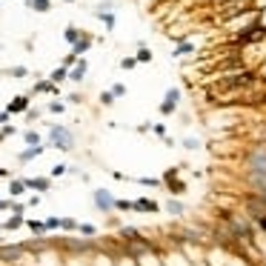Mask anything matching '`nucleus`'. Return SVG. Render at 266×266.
I'll return each instance as SVG.
<instances>
[{
    "mask_svg": "<svg viewBox=\"0 0 266 266\" xmlns=\"http://www.w3.org/2000/svg\"><path fill=\"white\" fill-rule=\"evenodd\" d=\"M92 43H94V40H92V35H86V32H83V37H80L78 43L72 46V52H69V55H75V58L80 60V58H83V55H86L89 49H92Z\"/></svg>",
    "mask_w": 266,
    "mask_h": 266,
    "instance_id": "obj_11",
    "label": "nucleus"
},
{
    "mask_svg": "<svg viewBox=\"0 0 266 266\" xmlns=\"http://www.w3.org/2000/svg\"><path fill=\"white\" fill-rule=\"evenodd\" d=\"M115 266H137V263H135L132 258H126V255H117V258H115Z\"/></svg>",
    "mask_w": 266,
    "mask_h": 266,
    "instance_id": "obj_42",
    "label": "nucleus"
},
{
    "mask_svg": "<svg viewBox=\"0 0 266 266\" xmlns=\"http://www.w3.org/2000/svg\"><path fill=\"white\" fill-rule=\"evenodd\" d=\"M0 180H12V172H9V169H0Z\"/></svg>",
    "mask_w": 266,
    "mask_h": 266,
    "instance_id": "obj_48",
    "label": "nucleus"
},
{
    "mask_svg": "<svg viewBox=\"0 0 266 266\" xmlns=\"http://www.w3.org/2000/svg\"><path fill=\"white\" fill-rule=\"evenodd\" d=\"M198 146H201V140H198V137H183V149L195 152V149H198Z\"/></svg>",
    "mask_w": 266,
    "mask_h": 266,
    "instance_id": "obj_40",
    "label": "nucleus"
},
{
    "mask_svg": "<svg viewBox=\"0 0 266 266\" xmlns=\"http://www.w3.org/2000/svg\"><path fill=\"white\" fill-rule=\"evenodd\" d=\"M66 172H69V166H66V163H55V166H52V178H63Z\"/></svg>",
    "mask_w": 266,
    "mask_h": 266,
    "instance_id": "obj_38",
    "label": "nucleus"
},
{
    "mask_svg": "<svg viewBox=\"0 0 266 266\" xmlns=\"http://www.w3.org/2000/svg\"><path fill=\"white\" fill-rule=\"evenodd\" d=\"M135 66H137L135 55H129V58H123V60H120V69H126V72H132V69H135Z\"/></svg>",
    "mask_w": 266,
    "mask_h": 266,
    "instance_id": "obj_39",
    "label": "nucleus"
},
{
    "mask_svg": "<svg viewBox=\"0 0 266 266\" xmlns=\"http://www.w3.org/2000/svg\"><path fill=\"white\" fill-rule=\"evenodd\" d=\"M20 226H26V217L23 215H12V217H6V223L0 226L3 232H15V229H20Z\"/></svg>",
    "mask_w": 266,
    "mask_h": 266,
    "instance_id": "obj_19",
    "label": "nucleus"
},
{
    "mask_svg": "<svg viewBox=\"0 0 266 266\" xmlns=\"http://www.w3.org/2000/svg\"><path fill=\"white\" fill-rule=\"evenodd\" d=\"M180 98H183V92H180L178 86H169V89H166V94H163V101L175 103V106H180Z\"/></svg>",
    "mask_w": 266,
    "mask_h": 266,
    "instance_id": "obj_23",
    "label": "nucleus"
},
{
    "mask_svg": "<svg viewBox=\"0 0 266 266\" xmlns=\"http://www.w3.org/2000/svg\"><path fill=\"white\" fill-rule=\"evenodd\" d=\"M175 178H180V166H169V169L160 175V183H169V180H175Z\"/></svg>",
    "mask_w": 266,
    "mask_h": 266,
    "instance_id": "obj_27",
    "label": "nucleus"
},
{
    "mask_svg": "<svg viewBox=\"0 0 266 266\" xmlns=\"http://www.w3.org/2000/svg\"><path fill=\"white\" fill-rule=\"evenodd\" d=\"M115 212H132V201H126V198H115Z\"/></svg>",
    "mask_w": 266,
    "mask_h": 266,
    "instance_id": "obj_32",
    "label": "nucleus"
},
{
    "mask_svg": "<svg viewBox=\"0 0 266 266\" xmlns=\"http://www.w3.org/2000/svg\"><path fill=\"white\" fill-rule=\"evenodd\" d=\"M6 75H12V78H26L29 69H26V66H12V69H6Z\"/></svg>",
    "mask_w": 266,
    "mask_h": 266,
    "instance_id": "obj_36",
    "label": "nucleus"
},
{
    "mask_svg": "<svg viewBox=\"0 0 266 266\" xmlns=\"http://www.w3.org/2000/svg\"><path fill=\"white\" fill-rule=\"evenodd\" d=\"M46 112H52V115H63V112H66V103L49 101V103H46Z\"/></svg>",
    "mask_w": 266,
    "mask_h": 266,
    "instance_id": "obj_29",
    "label": "nucleus"
},
{
    "mask_svg": "<svg viewBox=\"0 0 266 266\" xmlns=\"http://www.w3.org/2000/svg\"><path fill=\"white\" fill-rule=\"evenodd\" d=\"M198 52V43L195 40H180V43H175V49H172V60H180V58H189V55H195Z\"/></svg>",
    "mask_w": 266,
    "mask_h": 266,
    "instance_id": "obj_6",
    "label": "nucleus"
},
{
    "mask_svg": "<svg viewBox=\"0 0 266 266\" xmlns=\"http://www.w3.org/2000/svg\"><path fill=\"white\" fill-rule=\"evenodd\" d=\"M158 112H160V115H163V117H169V115H175V112H178V106H175V103H160V106H158Z\"/></svg>",
    "mask_w": 266,
    "mask_h": 266,
    "instance_id": "obj_35",
    "label": "nucleus"
},
{
    "mask_svg": "<svg viewBox=\"0 0 266 266\" xmlns=\"http://www.w3.org/2000/svg\"><path fill=\"white\" fill-rule=\"evenodd\" d=\"M9 117H12V115H9L6 109H3V112H0V126H6V123H9Z\"/></svg>",
    "mask_w": 266,
    "mask_h": 266,
    "instance_id": "obj_47",
    "label": "nucleus"
},
{
    "mask_svg": "<svg viewBox=\"0 0 266 266\" xmlns=\"http://www.w3.org/2000/svg\"><path fill=\"white\" fill-rule=\"evenodd\" d=\"M49 83H55V86H60V83H63V80H69V69H63V66H58V69H55V72L49 75Z\"/></svg>",
    "mask_w": 266,
    "mask_h": 266,
    "instance_id": "obj_22",
    "label": "nucleus"
},
{
    "mask_svg": "<svg viewBox=\"0 0 266 266\" xmlns=\"http://www.w3.org/2000/svg\"><path fill=\"white\" fill-rule=\"evenodd\" d=\"M26 6L35 9V12H49L52 3H49V0H26Z\"/></svg>",
    "mask_w": 266,
    "mask_h": 266,
    "instance_id": "obj_26",
    "label": "nucleus"
},
{
    "mask_svg": "<svg viewBox=\"0 0 266 266\" xmlns=\"http://www.w3.org/2000/svg\"><path fill=\"white\" fill-rule=\"evenodd\" d=\"M35 263L37 266H63V255L58 249H40L35 255Z\"/></svg>",
    "mask_w": 266,
    "mask_h": 266,
    "instance_id": "obj_4",
    "label": "nucleus"
},
{
    "mask_svg": "<svg viewBox=\"0 0 266 266\" xmlns=\"http://www.w3.org/2000/svg\"><path fill=\"white\" fill-rule=\"evenodd\" d=\"M60 229L63 232H78V221H75V217H60Z\"/></svg>",
    "mask_w": 266,
    "mask_h": 266,
    "instance_id": "obj_31",
    "label": "nucleus"
},
{
    "mask_svg": "<svg viewBox=\"0 0 266 266\" xmlns=\"http://www.w3.org/2000/svg\"><path fill=\"white\" fill-rule=\"evenodd\" d=\"M3 140H6V137H3V135H0V143H3Z\"/></svg>",
    "mask_w": 266,
    "mask_h": 266,
    "instance_id": "obj_50",
    "label": "nucleus"
},
{
    "mask_svg": "<svg viewBox=\"0 0 266 266\" xmlns=\"http://www.w3.org/2000/svg\"><path fill=\"white\" fill-rule=\"evenodd\" d=\"M63 3H75V0H63Z\"/></svg>",
    "mask_w": 266,
    "mask_h": 266,
    "instance_id": "obj_51",
    "label": "nucleus"
},
{
    "mask_svg": "<svg viewBox=\"0 0 266 266\" xmlns=\"http://www.w3.org/2000/svg\"><path fill=\"white\" fill-rule=\"evenodd\" d=\"M26 226H29V232H32V235H46L43 221H26Z\"/></svg>",
    "mask_w": 266,
    "mask_h": 266,
    "instance_id": "obj_30",
    "label": "nucleus"
},
{
    "mask_svg": "<svg viewBox=\"0 0 266 266\" xmlns=\"http://www.w3.org/2000/svg\"><path fill=\"white\" fill-rule=\"evenodd\" d=\"M0 235H3V229H0Z\"/></svg>",
    "mask_w": 266,
    "mask_h": 266,
    "instance_id": "obj_52",
    "label": "nucleus"
},
{
    "mask_svg": "<svg viewBox=\"0 0 266 266\" xmlns=\"http://www.w3.org/2000/svg\"><path fill=\"white\" fill-rule=\"evenodd\" d=\"M135 60H137V63H152V49L143 43V40L137 43V55H135Z\"/></svg>",
    "mask_w": 266,
    "mask_h": 266,
    "instance_id": "obj_21",
    "label": "nucleus"
},
{
    "mask_svg": "<svg viewBox=\"0 0 266 266\" xmlns=\"http://www.w3.org/2000/svg\"><path fill=\"white\" fill-rule=\"evenodd\" d=\"M92 201H94V209L103 212V215H112V212H115V195L106 192V189H94Z\"/></svg>",
    "mask_w": 266,
    "mask_h": 266,
    "instance_id": "obj_3",
    "label": "nucleus"
},
{
    "mask_svg": "<svg viewBox=\"0 0 266 266\" xmlns=\"http://www.w3.org/2000/svg\"><path fill=\"white\" fill-rule=\"evenodd\" d=\"M143 237V232L137 229V226H120L117 229V240L120 244H132V240H140Z\"/></svg>",
    "mask_w": 266,
    "mask_h": 266,
    "instance_id": "obj_9",
    "label": "nucleus"
},
{
    "mask_svg": "<svg viewBox=\"0 0 266 266\" xmlns=\"http://www.w3.org/2000/svg\"><path fill=\"white\" fill-rule=\"evenodd\" d=\"M160 212H166L169 217H183V215H186V206H183L178 198H169V201L160 206Z\"/></svg>",
    "mask_w": 266,
    "mask_h": 266,
    "instance_id": "obj_8",
    "label": "nucleus"
},
{
    "mask_svg": "<svg viewBox=\"0 0 266 266\" xmlns=\"http://www.w3.org/2000/svg\"><path fill=\"white\" fill-rule=\"evenodd\" d=\"M152 135H158V137H169V129H166V123H152Z\"/></svg>",
    "mask_w": 266,
    "mask_h": 266,
    "instance_id": "obj_33",
    "label": "nucleus"
},
{
    "mask_svg": "<svg viewBox=\"0 0 266 266\" xmlns=\"http://www.w3.org/2000/svg\"><path fill=\"white\" fill-rule=\"evenodd\" d=\"M78 235L94 237V235H98V226H92V223H78Z\"/></svg>",
    "mask_w": 266,
    "mask_h": 266,
    "instance_id": "obj_28",
    "label": "nucleus"
},
{
    "mask_svg": "<svg viewBox=\"0 0 266 266\" xmlns=\"http://www.w3.org/2000/svg\"><path fill=\"white\" fill-rule=\"evenodd\" d=\"M32 92H35V94H58V86H55V83H49L46 78H40L35 83V89H32Z\"/></svg>",
    "mask_w": 266,
    "mask_h": 266,
    "instance_id": "obj_18",
    "label": "nucleus"
},
{
    "mask_svg": "<svg viewBox=\"0 0 266 266\" xmlns=\"http://www.w3.org/2000/svg\"><path fill=\"white\" fill-rule=\"evenodd\" d=\"M244 175H266V146H252L240 158Z\"/></svg>",
    "mask_w": 266,
    "mask_h": 266,
    "instance_id": "obj_1",
    "label": "nucleus"
},
{
    "mask_svg": "<svg viewBox=\"0 0 266 266\" xmlns=\"http://www.w3.org/2000/svg\"><path fill=\"white\" fill-rule=\"evenodd\" d=\"M132 212H140V215H158L160 203L152 201V198H135V201H132Z\"/></svg>",
    "mask_w": 266,
    "mask_h": 266,
    "instance_id": "obj_5",
    "label": "nucleus"
},
{
    "mask_svg": "<svg viewBox=\"0 0 266 266\" xmlns=\"http://www.w3.org/2000/svg\"><path fill=\"white\" fill-rule=\"evenodd\" d=\"M49 146L58 152H72L75 149V135L63 123H52L49 126Z\"/></svg>",
    "mask_w": 266,
    "mask_h": 266,
    "instance_id": "obj_2",
    "label": "nucleus"
},
{
    "mask_svg": "<svg viewBox=\"0 0 266 266\" xmlns=\"http://www.w3.org/2000/svg\"><path fill=\"white\" fill-rule=\"evenodd\" d=\"M9 212H12V215H23V212H26V203L23 201H9Z\"/></svg>",
    "mask_w": 266,
    "mask_h": 266,
    "instance_id": "obj_34",
    "label": "nucleus"
},
{
    "mask_svg": "<svg viewBox=\"0 0 266 266\" xmlns=\"http://www.w3.org/2000/svg\"><path fill=\"white\" fill-rule=\"evenodd\" d=\"M80 37H83V29H78V26H66V29H63V40L69 46H75Z\"/></svg>",
    "mask_w": 266,
    "mask_h": 266,
    "instance_id": "obj_20",
    "label": "nucleus"
},
{
    "mask_svg": "<svg viewBox=\"0 0 266 266\" xmlns=\"http://www.w3.org/2000/svg\"><path fill=\"white\" fill-rule=\"evenodd\" d=\"M86 72H89V63H86V58H80L78 63L69 69V80H72V83H80V80L86 78Z\"/></svg>",
    "mask_w": 266,
    "mask_h": 266,
    "instance_id": "obj_12",
    "label": "nucleus"
},
{
    "mask_svg": "<svg viewBox=\"0 0 266 266\" xmlns=\"http://www.w3.org/2000/svg\"><path fill=\"white\" fill-rule=\"evenodd\" d=\"M94 12H115V3H112V0H103V3L94 6Z\"/></svg>",
    "mask_w": 266,
    "mask_h": 266,
    "instance_id": "obj_41",
    "label": "nucleus"
},
{
    "mask_svg": "<svg viewBox=\"0 0 266 266\" xmlns=\"http://www.w3.org/2000/svg\"><path fill=\"white\" fill-rule=\"evenodd\" d=\"M0 212H9V201H0Z\"/></svg>",
    "mask_w": 266,
    "mask_h": 266,
    "instance_id": "obj_49",
    "label": "nucleus"
},
{
    "mask_svg": "<svg viewBox=\"0 0 266 266\" xmlns=\"http://www.w3.org/2000/svg\"><path fill=\"white\" fill-rule=\"evenodd\" d=\"M89 266H115V258H112V255H106V252H92Z\"/></svg>",
    "mask_w": 266,
    "mask_h": 266,
    "instance_id": "obj_14",
    "label": "nucleus"
},
{
    "mask_svg": "<svg viewBox=\"0 0 266 266\" xmlns=\"http://www.w3.org/2000/svg\"><path fill=\"white\" fill-rule=\"evenodd\" d=\"M23 140H26V146H40V143H43L40 132H35V129H26V132H23Z\"/></svg>",
    "mask_w": 266,
    "mask_h": 266,
    "instance_id": "obj_24",
    "label": "nucleus"
},
{
    "mask_svg": "<svg viewBox=\"0 0 266 266\" xmlns=\"http://www.w3.org/2000/svg\"><path fill=\"white\" fill-rule=\"evenodd\" d=\"M49 149V146H29V149H23L20 155H17V163H29V160H35V158H40V155H43V152Z\"/></svg>",
    "mask_w": 266,
    "mask_h": 266,
    "instance_id": "obj_13",
    "label": "nucleus"
},
{
    "mask_svg": "<svg viewBox=\"0 0 266 266\" xmlns=\"http://www.w3.org/2000/svg\"><path fill=\"white\" fill-rule=\"evenodd\" d=\"M37 117H40V109H26V120H37Z\"/></svg>",
    "mask_w": 266,
    "mask_h": 266,
    "instance_id": "obj_45",
    "label": "nucleus"
},
{
    "mask_svg": "<svg viewBox=\"0 0 266 266\" xmlns=\"http://www.w3.org/2000/svg\"><path fill=\"white\" fill-rule=\"evenodd\" d=\"M98 20H103V26H106V32H115V26H117V17H115V12H92Z\"/></svg>",
    "mask_w": 266,
    "mask_h": 266,
    "instance_id": "obj_16",
    "label": "nucleus"
},
{
    "mask_svg": "<svg viewBox=\"0 0 266 266\" xmlns=\"http://www.w3.org/2000/svg\"><path fill=\"white\" fill-rule=\"evenodd\" d=\"M115 103V94L112 92H101V106H112Z\"/></svg>",
    "mask_w": 266,
    "mask_h": 266,
    "instance_id": "obj_43",
    "label": "nucleus"
},
{
    "mask_svg": "<svg viewBox=\"0 0 266 266\" xmlns=\"http://www.w3.org/2000/svg\"><path fill=\"white\" fill-rule=\"evenodd\" d=\"M23 183H26V189H35V192H49L52 189V178H23Z\"/></svg>",
    "mask_w": 266,
    "mask_h": 266,
    "instance_id": "obj_10",
    "label": "nucleus"
},
{
    "mask_svg": "<svg viewBox=\"0 0 266 266\" xmlns=\"http://www.w3.org/2000/svg\"><path fill=\"white\" fill-rule=\"evenodd\" d=\"M9 195H12V201L23 198V195H26V183H23L20 178H12V180H9Z\"/></svg>",
    "mask_w": 266,
    "mask_h": 266,
    "instance_id": "obj_17",
    "label": "nucleus"
},
{
    "mask_svg": "<svg viewBox=\"0 0 266 266\" xmlns=\"http://www.w3.org/2000/svg\"><path fill=\"white\" fill-rule=\"evenodd\" d=\"M163 189L169 192V198H178V195L186 192V183H183L180 178H175V180H169V183H163Z\"/></svg>",
    "mask_w": 266,
    "mask_h": 266,
    "instance_id": "obj_15",
    "label": "nucleus"
},
{
    "mask_svg": "<svg viewBox=\"0 0 266 266\" xmlns=\"http://www.w3.org/2000/svg\"><path fill=\"white\" fill-rule=\"evenodd\" d=\"M43 226H46V232H58L60 229V217H46Z\"/></svg>",
    "mask_w": 266,
    "mask_h": 266,
    "instance_id": "obj_37",
    "label": "nucleus"
},
{
    "mask_svg": "<svg viewBox=\"0 0 266 266\" xmlns=\"http://www.w3.org/2000/svg\"><path fill=\"white\" fill-rule=\"evenodd\" d=\"M137 132H140V135H146V132H152V120H143V123H140V126H137Z\"/></svg>",
    "mask_w": 266,
    "mask_h": 266,
    "instance_id": "obj_46",
    "label": "nucleus"
},
{
    "mask_svg": "<svg viewBox=\"0 0 266 266\" xmlns=\"http://www.w3.org/2000/svg\"><path fill=\"white\" fill-rule=\"evenodd\" d=\"M29 106H32V98H29V94H17L15 101H9L6 112H9V115H20V112L26 115V109H29Z\"/></svg>",
    "mask_w": 266,
    "mask_h": 266,
    "instance_id": "obj_7",
    "label": "nucleus"
},
{
    "mask_svg": "<svg viewBox=\"0 0 266 266\" xmlns=\"http://www.w3.org/2000/svg\"><path fill=\"white\" fill-rule=\"evenodd\" d=\"M135 183H140V186L146 189H163V183H160V178H132Z\"/></svg>",
    "mask_w": 266,
    "mask_h": 266,
    "instance_id": "obj_25",
    "label": "nucleus"
},
{
    "mask_svg": "<svg viewBox=\"0 0 266 266\" xmlns=\"http://www.w3.org/2000/svg\"><path fill=\"white\" fill-rule=\"evenodd\" d=\"M109 92L115 94V101H117V98H123V94H126V86H123V83H115V86L109 89Z\"/></svg>",
    "mask_w": 266,
    "mask_h": 266,
    "instance_id": "obj_44",
    "label": "nucleus"
}]
</instances>
